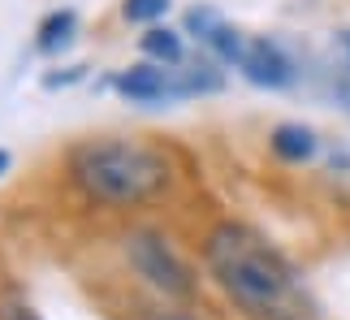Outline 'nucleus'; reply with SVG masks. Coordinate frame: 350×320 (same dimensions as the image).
<instances>
[{
    "instance_id": "obj_1",
    "label": "nucleus",
    "mask_w": 350,
    "mask_h": 320,
    "mask_svg": "<svg viewBox=\"0 0 350 320\" xmlns=\"http://www.w3.org/2000/svg\"><path fill=\"white\" fill-rule=\"evenodd\" d=\"M204 260L217 286L255 320H316L281 251L242 221H221L204 238Z\"/></svg>"
},
{
    "instance_id": "obj_2",
    "label": "nucleus",
    "mask_w": 350,
    "mask_h": 320,
    "mask_svg": "<svg viewBox=\"0 0 350 320\" xmlns=\"http://www.w3.org/2000/svg\"><path fill=\"white\" fill-rule=\"evenodd\" d=\"M70 173L96 204L139 208L169 186L173 169L152 143L139 139H87L70 152Z\"/></svg>"
},
{
    "instance_id": "obj_3",
    "label": "nucleus",
    "mask_w": 350,
    "mask_h": 320,
    "mask_svg": "<svg viewBox=\"0 0 350 320\" xmlns=\"http://www.w3.org/2000/svg\"><path fill=\"white\" fill-rule=\"evenodd\" d=\"M126 260H130V269L156 290V295H165V299H191L195 295L191 264L169 247L165 234H156V230H130L126 234Z\"/></svg>"
},
{
    "instance_id": "obj_4",
    "label": "nucleus",
    "mask_w": 350,
    "mask_h": 320,
    "mask_svg": "<svg viewBox=\"0 0 350 320\" xmlns=\"http://www.w3.org/2000/svg\"><path fill=\"white\" fill-rule=\"evenodd\" d=\"M238 70L251 78L255 87H290L294 83V65L286 61L273 39H247V52H242Z\"/></svg>"
},
{
    "instance_id": "obj_5",
    "label": "nucleus",
    "mask_w": 350,
    "mask_h": 320,
    "mask_svg": "<svg viewBox=\"0 0 350 320\" xmlns=\"http://www.w3.org/2000/svg\"><path fill=\"white\" fill-rule=\"evenodd\" d=\"M117 91L134 104H156V100L173 96L178 83H169V74L156 70V65H130V70L117 78Z\"/></svg>"
},
{
    "instance_id": "obj_6",
    "label": "nucleus",
    "mask_w": 350,
    "mask_h": 320,
    "mask_svg": "<svg viewBox=\"0 0 350 320\" xmlns=\"http://www.w3.org/2000/svg\"><path fill=\"white\" fill-rule=\"evenodd\" d=\"M273 152L290 165H303V160L316 156V135L307 126H277L273 130Z\"/></svg>"
},
{
    "instance_id": "obj_7",
    "label": "nucleus",
    "mask_w": 350,
    "mask_h": 320,
    "mask_svg": "<svg viewBox=\"0 0 350 320\" xmlns=\"http://www.w3.org/2000/svg\"><path fill=\"white\" fill-rule=\"evenodd\" d=\"M74 26H78V18H74V9H57V13H48L44 22H39V39L35 44L44 48V52H57V48H65L74 39Z\"/></svg>"
},
{
    "instance_id": "obj_8",
    "label": "nucleus",
    "mask_w": 350,
    "mask_h": 320,
    "mask_svg": "<svg viewBox=\"0 0 350 320\" xmlns=\"http://www.w3.org/2000/svg\"><path fill=\"white\" fill-rule=\"evenodd\" d=\"M143 52L160 65H178L182 61V39L169 31V26H152V31L143 35Z\"/></svg>"
},
{
    "instance_id": "obj_9",
    "label": "nucleus",
    "mask_w": 350,
    "mask_h": 320,
    "mask_svg": "<svg viewBox=\"0 0 350 320\" xmlns=\"http://www.w3.org/2000/svg\"><path fill=\"white\" fill-rule=\"evenodd\" d=\"M204 44L217 52L221 61H242V52H247V39H242L234 26H225V22H217L212 31L204 35Z\"/></svg>"
},
{
    "instance_id": "obj_10",
    "label": "nucleus",
    "mask_w": 350,
    "mask_h": 320,
    "mask_svg": "<svg viewBox=\"0 0 350 320\" xmlns=\"http://www.w3.org/2000/svg\"><path fill=\"white\" fill-rule=\"evenodd\" d=\"M121 13L126 22H156L169 13V0H121Z\"/></svg>"
},
{
    "instance_id": "obj_11",
    "label": "nucleus",
    "mask_w": 350,
    "mask_h": 320,
    "mask_svg": "<svg viewBox=\"0 0 350 320\" xmlns=\"http://www.w3.org/2000/svg\"><path fill=\"white\" fill-rule=\"evenodd\" d=\"M0 320H39V312L26 299H5L0 303Z\"/></svg>"
},
{
    "instance_id": "obj_12",
    "label": "nucleus",
    "mask_w": 350,
    "mask_h": 320,
    "mask_svg": "<svg viewBox=\"0 0 350 320\" xmlns=\"http://www.w3.org/2000/svg\"><path fill=\"white\" fill-rule=\"evenodd\" d=\"M147 320H199V316H191V312H178V308H165V312H152Z\"/></svg>"
},
{
    "instance_id": "obj_13",
    "label": "nucleus",
    "mask_w": 350,
    "mask_h": 320,
    "mask_svg": "<svg viewBox=\"0 0 350 320\" xmlns=\"http://www.w3.org/2000/svg\"><path fill=\"white\" fill-rule=\"evenodd\" d=\"M0 173H9V152L0 148Z\"/></svg>"
}]
</instances>
